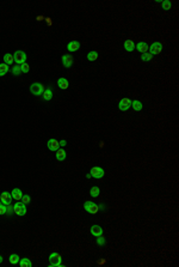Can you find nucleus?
Instances as JSON below:
<instances>
[{"label":"nucleus","mask_w":179,"mask_h":267,"mask_svg":"<svg viewBox=\"0 0 179 267\" xmlns=\"http://www.w3.org/2000/svg\"><path fill=\"white\" fill-rule=\"evenodd\" d=\"M44 90H45V89H44L43 84H41V83H34L30 86V92L34 96H41L44 92Z\"/></svg>","instance_id":"nucleus-1"},{"label":"nucleus","mask_w":179,"mask_h":267,"mask_svg":"<svg viewBox=\"0 0 179 267\" xmlns=\"http://www.w3.org/2000/svg\"><path fill=\"white\" fill-rule=\"evenodd\" d=\"M61 255L59 253H51L49 255V267H59L61 266Z\"/></svg>","instance_id":"nucleus-2"},{"label":"nucleus","mask_w":179,"mask_h":267,"mask_svg":"<svg viewBox=\"0 0 179 267\" xmlns=\"http://www.w3.org/2000/svg\"><path fill=\"white\" fill-rule=\"evenodd\" d=\"M13 211H15V214L17 216H25L26 213V205L22 201H18L13 205Z\"/></svg>","instance_id":"nucleus-3"},{"label":"nucleus","mask_w":179,"mask_h":267,"mask_svg":"<svg viewBox=\"0 0 179 267\" xmlns=\"http://www.w3.org/2000/svg\"><path fill=\"white\" fill-rule=\"evenodd\" d=\"M84 209H85L86 212L91 213V214H96V213L99 211V206H98L97 204L92 203V201H86V203L84 204Z\"/></svg>","instance_id":"nucleus-4"},{"label":"nucleus","mask_w":179,"mask_h":267,"mask_svg":"<svg viewBox=\"0 0 179 267\" xmlns=\"http://www.w3.org/2000/svg\"><path fill=\"white\" fill-rule=\"evenodd\" d=\"M13 60H15V62L17 64V65H22V64H24L25 61H26V54L23 52V50H17V52H15V54H13Z\"/></svg>","instance_id":"nucleus-5"},{"label":"nucleus","mask_w":179,"mask_h":267,"mask_svg":"<svg viewBox=\"0 0 179 267\" xmlns=\"http://www.w3.org/2000/svg\"><path fill=\"white\" fill-rule=\"evenodd\" d=\"M162 44L160 42H153L150 47H148V53H150L152 55H159L162 52Z\"/></svg>","instance_id":"nucleus-6"},{"label":"nucleus","mask_w":179,"mask_h":267,"mask_svg":"<svg viewBox=\"0 0 179 267\" xmlns=\"http://www.w3.org/2000/svg\"><path fill=\"white\" fill-rule=\"evenodd\" d=\"M90 174H91V176L95 177V179H102V177L104 176V174H105V171L101 166H93L91 169V171H90Z\"/></svg>","instance_id":"nucleus-7"},{"label":"nucleus","mask_w":179,"mask_h":267,"mask_svg":"<svg viewBox=\"0 0 179 267\" xmlns=\"http://www.w3.org/2000/svg\"><path fill=\"white\" fill-rule=\"evenodd\" d=\"M130 107H131V101L129 98H127V97L125 98H122L120 101V103H118V109L121 112H127Z\"/></svg>","instance_id":"nucleus-8"},{"label":"nucleus","mask_w":179,"mask_h":267,"mask_svg":"<svg viewBox=\"0 0 179 267\" xmlns=\"http://www.w3.org/2000/svg\"><path fill=\"white\" fill-rule=\"evenodd\" d=\"M0 201H1L4 205H10L12 201V195L9 192H3L1 195H0Z\"/></svg>","instance_id":"nucleus-9"},{"label":"nucleus","mask_w":179,"mask_h":267,"mask_svg":"<svg viewBox=\"0 0 179 267\" xmlns=\"http://www.w3.org/2000/svg\"><path fill=\"white\" fill-rule=\"evenodd\" d=\"M47 146H48V149H49L50 151L56 152V151L59 150V147H60V144H59V141H57V140H55V139H49V140H48Z\"/></svg>","instance_id":"nucleus-10"},{"label":"nucleus","mask_w":179,"mask_h":267,"mask_svg":"<svg viewBox=\"0 0 179 267\" xmlns=\"http://www.w3.org/2000/svg\"><path fill=\"white\" fill-rule=\"evenodd\" d=\"M62 65L66 67V68H69L72 65H73V56L69 55V54H66L62 56Z\"/></svg>","instance_id":"nucleus-11"},{"label":"nucleus","mask_w":179,"mask_h":267,"mask_svg":"<svg viewBox=\"0 0 179 267\" xmlns=\"http://www.w3.org/2000/svg\"><path fill=\"white\" fill-rule=\"evenodd\" d=\"M90 231H91V235L95 236V237H98L101 235H103V229L101 225H92L91 229H90Z\"/></svg>","instance_id":"nucleus-12"},{"label":"nucleus","mask_w":179,"mask_h":267,"mask_svg":"<svg viewBox=\"0 0 179 267\" xmlns=\"http://www.w3.org/2000/svg\"><path fill=\"white\" fill-rule=\"evenodd\" d=\"M11 195H12V199H15L17 201H21L22 198H23V192L19 188H15V189H12Z\"/></svg>","instance_id":"nucleus-13"},{"label":"nucleus","mask_w":179,"mask_h":267,"mask_svg":"<svg viewBox=\"0 0 179 267\" xmlns=\"http://www.w3.org/2000/svg\"><path fill=\"white\" fill-rule=\"evenodd\" d=\"M67 49L69 52H76V50L80 49V43L78 41H72V42H69L67 44Z\"/></svg>","instance_id":"nucleus-14"},{"label":"nucleus","mask_w":179,"mask_h":267,"mask_svg":"<svg viewBox=\"0 0 179 267\" xmlns=\"http://www.w3.org/2000/svg\"><path fill=\"white\" fill-rule=\"evenodd\" d=\"M130 108H133L135 112H141L142 108H143V104H142L141 101L134 100V101H131V107H130Z\"/></svg>","instance_id":"nucleus-15"},{"label":"nucleus","mask_w":179,"mask_h":267,"mask_svg":"<svg viewBox=\"0 0 179 267\" xmlns=\"http://www.w3.org/2000/svg\"><path fill=\"white\" fill-rule=\"evenodd\" d=\"M135 48H136L140 53H147V52H148V44H147L146 42H139V43L135 46Z\"/></svg>","instance_id":"nucleus-16"},{"label":"nucleus","mask_w":179,"mask_h":267,"mask_svg":"<svg viewBox=\"0 0 179 267\" xmlns=\"http://www.w3.org/2000/svg\"><path fill=\"white\" fill-rule=\"evenodd\" d=\"M57 85H59L60 89H62V90H66V89H68V86H69V83L66 78H59Z\"/></svg>","instance_id":"nucleus-17"},{"label":"nucleus","mask_w":179,"mask_h":267,"mask_svg":"<svg viewBox=\"0 0 179 267\" xmlns=\"http://www.w3.org/2000/svg\"><path fill=\"white\" fill-rule=\"evenodd\" d=\"M124 49H125L127 52H133V50L135 49V43H134V41H131V40H127V41H124Z\"/></svg>","instance_id":"nucleus-18"},{"label":"nucleus","mask_w":179,"mask_h":267,"mask_svg":"<svg viewBox=\"0 0 179 267\" xmlns=\"http://www.w3.org/2000/svg\"><path fill=\"white\" fill-rule=\"evenodd\" d=\"M66 156H67V153H66V151H65L63 149H59V150L56 151V159H57V160L63 162V160L66 159Z\"/></svg>","instance_id":"nucleus-19"},{"label":"nucleus","mask_w":179,"mask_h":267,"mask_svg":"<svg viewBox=\"0 0 179 267\" xmlns=\"http://www.w3.org/2000/svg\"><path fill=\"white\" fill-rule=\"evenodd\" d=\"M42 95H43V100H44V101H50V100L53 98V91H51V89H50V87L45 89L44 92H43Z\"/></svg>","instance_id":"nucleus-20"},{"label":"nucleus","mask_w":179,"mask_h":267,"mask_svg":"<svg viewBox=\"0 0 179 267\" xmlns=\"http://www.w3.org/2000/svg\"><path fill=\"white\" fill-rule=\"evenodd\" d=\"M19 266L21 267H31L32 266V262L30 261V259L28 257H23L19 260Z\"/></svg>","instance_id":"nucleus-21"},{"label":"nucleus","mask_w":179,"mask_h":267,"mask_svg":"<svg viewBox=\"0 0 179 267\" xmlns=\"http://www.w3.org/2000/svg\"><path fill=\"white\" fill-rule=\"evenodd\" d=\"M3 59H4V64H6L7 66H10L11 64L15 62V60H13V54H5Z\"/></svg>","instance_id":"nucleus-22"},{"label":"nucleus","mask_w":179,"mask_h":267,"mask_svg":"<svg viewBox=\"0 0 179 267\" xmlns=\"http://www.w3.org/2000/svg\"><path fill=\"white\" fill-rule=\"evenodd\" d=\"M97 59H98V53L96 50H92L87 54V60L88 61H96Z\"/></svg>","instance_id":"nucleus-23"},{"label":"nucleus","mask_w":179,"mask_h":267,"mask_svg":"<svg viewBox=\"0 0 179 267\" xmlns=\"http://www.w3.org/2000/svg\"><path fill=\"white\" fill-rule=\"evenodd\" d=\"M9 71H10V67L6 64H0V77L5 75Z\"/></svg>","instance_id":"nucleus-24"},{"label":"nucleus","mask_w":179,"mask_h":267,"mask_svg":"<svg viewBox=\"0 0 179 267\" xmlns=\"http://www.w3.org/2000/svg\"><path fill=\"white\" fill-rule=\"evenodd\" d=\"M99 193H101V189L98 188V187H92L91 188V191H90V195H91L92 198H97L98 195H99Z\"/></svg>","instance_id":"nucleus-25"},{"label":"nucleus","mask_w":179,"mask_h":267,"mask_svg":"<svg viewBox=\"0 0 179 267\" xmlns=\"http://www.w3.org/2000/svg\"><path fill=\"white\" fill-rule=\"evenodd\" d=\"M19 255H17V254H11L10 255V263H12V265H17V263H19Z\"/></svg>","instance_id":"nucleus-26"},{"label":"nucleus","mask_w":179,"mask_h":267,"mask_svg":"<svg viewBox=\"0 0 179 267\" xmlns=\"http://www.w3.org/2000/svg\"><path fill=\"white\" fill-rule=\"evenodd\" d=\"M152 58H153V55L150 54V53H142V55H141V60L142 61H150L152 60Z\"/></svg>","instance_id":"nucleus-27"},{"label":"nucleus","mask_w":179,"mask_h":267,"mask_svg":"<svg viewBox=\"0 0 179 267\" xmlns=\"http://www.w3.org/2000/svg\"><path fill=\"white\" fill-rule=\"evenodd\" d=\"M96 242H97V244H98V246H101V247H102V246H105V242H106V241H105V237H103V235H101V236H98V237H97Z\"/></svg>","instance_id":"nucleus-28"},{"label":"nucleus","mask_w":179,"mask_h":267,"mask_svg":"<svg viewBox=\"0 0 179 267\" xmlns=\"http://www.w3.org/2000/svg\"><path fill=\"white\" fill-rule=\"evenodd\" d=\"M22 73V71H21V66L19 65H16L15 67H12V74L13 75H19Z\"/></svg>","instance_id":"nucleus-29"},{"label":"nucleus","mask_w":179,"mask_h":267,"mask_svg":"<svg viewBox=\"0 0 179 267\" xmlns=\"http://www.w3.org/2000/svg\"><path fill=\"white\" fill-rule=\"evenodd\" d=\"M161 5H162V9H164V10H169L171 6H172V4H171L169 0H165V1L161 3Z\"/></svg>","instance_id":"nucleus-30"},{"label":"nucleus","mask_w":179,"mask_h":267,"mask_svg":"<svg viewBox=\"0 0 179 267\" xmlns=\"http://www.w3.org/2000/svg\"><path fill=\"white\" fill-rule=\"evenodd\" d=\"M29 70H30V66H29L26 62H24V64L21 65V71H22V73H28Z\"/></svg>","instance_id":"nucleus-31"},{"label":"nucleus","mask_w":179,"mask_h":267,"mask_svg":"<svg viewBox=\"0 0 179 267\" xmlns=\"http://www.w3.org/2000/svg\"><path fill=\"white\" fill-rule=\"evenodd\" d=\"M15 213V211H13V206L10 204V205H6V214H9V216H12Z\"/></svg>","instance_id":"nucleus-32"},{"label":"nucleus","mask_w":179,"mask_h":267,"mask_svg":"<svg viewBox=\"0 0 179 267\" xmlns=\"http://www.w3.org/2000/svg\"><path fill=\"white\" fill-rule=\"evenodd\" d=\"M21 201H22V203H24V204L26 205V204H29V203L31 201V198H30L29 195H24V194H23V198H22V200H21Z\"/></svg>","instance_id":"nucleus-33"},{"label":"nucleus","mask_w":179,"mask_h":267,"mask_svg":"<svg viewBox=\"0 0 179 267\" xmlns=\"http://www.w3.org/2000/svg\"><path fill=\"white\" fill-rule=\"evenodd\" d=\"M0 214H6V205L0 201Z\"/></svg>","instance_id":"nucleus-34"},{"label":"nucleus","mask_w":179,"mask_h":267,"mask_svg":"<svg viewBox=\"0 0 179 267\" xmlns=\"http://www.w3.org/2000/svg\"><path fill=\"white\" fill-rule=\"evenodd\" d=\"M59 144H60V146H66V145H67V144H66V140H61Z\"/></svg>","instance_id":"nucleus-35"},{"label":"nucleus","mask_w":179,"mask_h":267,"mask_svg":"<svg viewBox=\"0 0 179 267\" xmlns=\"http://www.w3.org/2000/svg\"><path fill=\"white\" fill-rule=\"evenodd\" d=\"M45 19H47V23H48V24L50 25V24H51V21H50V18H45Z\"/></svg>","instance_id":"nucleus-36"},{"label":"nucleus","mask_w":179,"mask_h":267,"mask_svg":"<svg viewBox=\"0 0 179 267\" xmlns=\"http://www.w3.org/2000/svg\"><path fill=\"white\" fill-rule=\"evenodd\" d=\"M3 260H4V259H3V256H1V255H0V263H1V262H3Z\"/></svg>","instance_id":"nucleus-37"}]
</instances>
